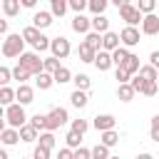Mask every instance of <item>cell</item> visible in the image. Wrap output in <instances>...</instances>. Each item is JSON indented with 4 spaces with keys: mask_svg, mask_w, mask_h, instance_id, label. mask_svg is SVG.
I'll list each match as a JSON object with an SVG mask.
<instances>
[{
    "mask_svg": "<svg viewBox=\"0 0 159 159\" xmlns=\"http://www.w3.org/2000/svg\"><path fill=\"white\" fill-rule=\"evenodd\" d=\"M25 52V37L22 32H10L2 40V57H20Z\"/></svg>",
    "mask_w": 159,
    "mask_h": 159,
    "instance_id": "6da1fadb",
    "label": "cell"
},
{
    "mask_svg": "<svg viewBox=\"0 0 159 159\" xmlns=\"http://www.w3.org/2000/svg\"><path fill=\"white\" fill-rule=\"evenodd\" d=\"M5 122H7V127L20 129V127H25V124L30 122V117L25 114V107H22L20 102H15V104L5 107Z\"/></svg>",
    "mask_w": 159,
    "mask_h": 159,
    "instance_id": "7a4b0ae2",
    "label": "cell"
},
{
    "mask_svg": "<svg viewBox=\"0 0 159 159\" xmlns=\"http://www.w3.org/2000/svg\"><path fill=\"white\" fill-rule=\"evenodd\" d=\"M17 65L25 67L32 77H37L40 72H45V60H40L37 52H22V55L17 57Z\"/></svg>",
    "mask_w": 159,
    "mask_h": 159,
    "instance_id": "3957f363",
    "label": "cell"
},
{
    "mask_svg": "<svg viewBox=\"0 0 159 159\" xmlns=\"http://www.w3.org/2000/svg\"><path fill=\"white\" fill-rule=\"evenodd\" d=\"M119 17L127 22V25H132V27H137V25H142V20H144V15L139 12V7L137 5H124V7H119Z\"/></svg>",
    "mask_w": 159,
    "mask_h": 159,
    "instance_id": "277c9868",
    "label": "cell"
},
{
    "mask_svg": "<svg viewBox=\"0 0 159 159\" xmlns=\"http://www.w3.org/2000/svg\"><path fill=\"white\" fill-rule=\"evenodd\" d=\"M50 52H52V57H57V60H65V57H70V52H72V45H70V40L67 37H52V45H50Z\"/></svg>",
    "mask_w": 159,
    "mask_h": 159,
    "instance_id": "5b68a950",
    "label": "cell"
},
{
    "mask_svg": "<svg viewBox=\"0 0 159 159\" xmlns=\"http://www.w3.org/2000/svg\"><path fill=\"white\" fill-rule=\"evenodd\" d=\"M67 119H70L67 109H65V107H55L52 112H47V132H55V129L62 127Z\"/></svg>",
    "mask_w": 159,
    "mask_h": 159,
    "instance_id": "8992f818",
    "label": "cell"
},
{
    "mask_svg": "<svg viewBox=\"0 0 159 159\" xmlns=\"http://www.w3.org/2000/svg\"><path fill=\"white\" fill-rule=\"evenodd\" d=\"M92 127L102 134V132H109V129H114L117 127V117L114 114H97L94 119H92Z\"/></svg>",
    "mask_w": 159,
    "mask_h": 159,
    "instance_id": "52a82bcc",
    "label": "cell"
},
{
    "mask_svg": "<svg viewBox=\"0 0 159 159\" xmlns=\"http://www.w3.org/2000/svg\"><path fill=\"white\" fill-rule=\"evenodd\" d=\"M142 35H147V37L159 35V17L154 12L152 15H144V20H142Z\"/></svg>",
    "mask_w": 159,
    "mask_h": 159,
    "instance_id": "ba28073f",
    "label": "cell"
},
{
    "mask_svg": "<svg viewBox=\"0 0 159 159\" xmlns=\"http://www.w3.org/2000/svg\"><path fill=\"white\" fill-rule=\"evenodd\" d=\"M139 30L137 27H132V25H127L122 32H119V37H122V45L124 47H134V45H139Z\"/></svg>",
    "mask_w": 159,
    "mask_h": 159,
    "instance_id": "9c48e42d",
    "label": "cell"
},
{
    "mask_svg": "<svg viewBox=\"0 0 159 159\" xmlns=\"http://www.w3.org/2000/svg\"><path fill=\"white\" fill-rule=\"evenodd\" d=\"M0 142H2L5 147H12V144L22 142V139H20V129H15V127H2V132H0Z\"/></svg>",
    "mask_w": 159,
    "mask_h": 159,
    "instance_id": "30bf717a",
    "label": "cell"
},
{
    "mask_svg": "<svg viewBox=\"0 0 159 159\" xmlns=\"http://www.w3.org/2000/svg\"><path fill=\"white\" fill-rule=\"evenodd\" d=\"M72 30L80 32V35H87V32L92 30V20L84 17V15H75V17H72Z\"/></svg>",
    "mask_w": 159,
    "mask_h": 159,
    "instance_id": "8fae6325",
    "label": "cell"
},
{
    "mask_svg": "<svg viewBox=\"0 0 159 159\" xmlns=\"http://www.w3.org/2000/svg\"><path fill=\"white\" fill-rule=\"evenodd\" d=\"M119 42H122V37L117 35V32H104L102 35V50H107V52H114L117 47H119Z\"/></svg>",
    "mask_w": 159,
    "mask_h": 159,
    "instance_id": "7c38bea8",
    "label": "cell"
},
{
    "mask_svg": "<svg viewBox=\"0 0 159 159\" xmlns=\"http://www.w3.org/2000/svg\"><path fill=\"white\" fill-rule=\"evenodd\" d=\"M112 65H114V62H112V52L99 50V52H97V57H94V67H97L99 72H107Z\"/></svg>",
    "mask_w": 159,
    "mask_h": 159,
    "instance_id": "4fadbf2b",
    "label": "cell"
},
{
    "mask_svg": "<svg viewBox=\"0 0 159 159\" xmlns=\"http://www.w3.org/2000/svg\"><path fill=\"white\" fill-rule=\"evenodd\" d=\"M15 94H17V102L25 107V104H30V102H35V89L30 87V84H20L17 89H15Z\"/></svg>",
    "mask_w": 159,
    "mask_h": 159,
    "instance_id": "5bb4252c",
    "label": "cell"
},
{
    "mask_svg": "<svg viewBox=\"0 0 159 159\" xmlns=\"http://www.w3.org/2000/svg\"><path fill=\"white\" fill-rule=\"evenodd\" d=\"M52 12H45V10H40V12H35L32 15V25L37 27V30H45V27H50L52 25Z\"/></svg>",
    "mask_w": 159,
    "mask_h": 159,
    "instance_id": "9a60e30c",
    "label": "cell"
},
{
    "mask_svg": "<svg viewBox=\"0 0 159 159\" xmlns=\"http://www.w3.org/2000/svg\"><path fill=\"white\" fill-rule=\"evenodd\" d=\"M77 57H80V62H87V65L92 62V65H94V57H97V50H92V47H89L87 42H82V45L77 47Z\"/></svg>",
    "mask_w": 159,
    "mask_h": 159,
    "instance_id": "2e32d148",
    "label": "cell"
},
{
    "mask_svg": "<svg viewBox=\"0 0 159 159\" xmlns=\"http://www.w3.org/2000/svg\"><path fill=\"white\" fill-rule=\"evenodd\" d=\"M22 37H25V42H30V45L35 47V45H37V42H40V40L45 37V35H42V32H40V30H37L35 25H27V27L22 30Z\"/></svg>",
    "mask_w": 159,
    "mask_h": 159,
    "instance_id": "e0dca14e",
    "label": "cell"
},
{
    "mask_svg": "<svg viewBox=\"0 0 159 159\" xmlns=\"http://www.w3.org/2000/svg\"><path fill=\"white\" fill-rule=\"evenodd\" d=\"M92 30L99 32V35L109 32V17H104V15H94V17H92Z\"/></svg>",
    "mask_w": 159,
    "mask_h": 159,
    "instance_id": "ac0fdd59",
    "label": "cell"
},
{
    "mask_svg": "<svg viewBox=\"0 0 159 159\" xmlns=\"http://www.w3.org/2000/svg\"><path fill=\"white\" fill-rule=\"evenodd\" d=\"M70 102H72V107H77V109H84V107H87V102H89V97H87V92H82V89H75V92L70 94Z\"/></svg>",
    "mask_w": 159,
    "mask_h": 159,
    "instance_id": "d6986e66",
    "label": "cell"
},
{
    "mask_svg": "<svg viewBox=\"0 0 159 159\" xmlns=\"http://www.w3.org/2000/svg\"><path fill=\"white\" fill-rule=\"evenodd\" d=\"M70 10V0H50V12L55 17H62Z\"/></svg>",
    "mask_w": 159,
    "mask_h": 159,
    "instance_id": "ffe728a7",
    "label": "cell"
},
{
    "mask_svg": "<svg viewBox=\"0 0 159 159\" xmlns=\"http://www.w3.org/2000/svg\"><path fill=\"white\" fill-rule=\"evenodd\" d=\"M134 94H137V92H134V87H132L129 82L117 87V97H119V102H132V99H134Z\"/></svg>",
    "mask_w": 159,
    "mask_h": 159,
    "instance_id": "44dd1931",
    "label": "cell"
},
{
    "mask_svg": "<svg viewBox=\"0 0 159 159\" xmlns=\"http://www.w3.org/2000/svg\"><path fill=\"white\" fill-rule=\"evenodd\" d=\"M37 132H40V129H35V127L27 122L25 127H20V139H22V142H35V139H40Z\"/></svg>",
    "mask_w": 159,
    "mask_h": 159,
    "instance_id": "7402d4cb",
    "label": "cell"
},
{
    "mask_svg": "<svg viewBox=\"0 0 159 159\" xmlns=\"http://www.w3.org/2000/svg\"><path fill=\"white\" fill-rule=\"evenodd\" d=\"M35 84H37L40 89H50V87L55 84V75H50V72H40V75L35 77Z\"/></svg>",
    "mask_w": 159,
    "mask_h": 159,
    "instance_id": "603a6c76",
    "label": "cell"
},
{
    "mask_svg": "<svg viewBox=\"0 0 159 159\" xmlns=\"http://www.w3.org/2000/svg\"><path fill=\"white\" fill-rule=\"evenodd\" d=\"M132 52L127 50V47H117L114 52H112V62H114V67H122L124 62H127V57H129Z\"/></svg>",
    "mask_w": 159,
    "mask_h": 159,
    "instance_id": "cb8c5ba5",
    "label": "cell"
},
{
    "mask_svg": "<svg viewBox=\"0 0 159 159\" xmlns=\"http://www.w3.org/2000/svg\"><path fill=\"white\" fill-rule=\"evenodd\" d=\"M122 67H124L132 77H134V75H139V70H142V65H139V57H137V55H129V57H127V62H124Z\"/></svg>",
    "mask_w": 159,
    "mask_h": 159,
    "instance_id": "d4e9b609",
    "label": "cell"
},
{
    "mask_svg": "<svg viewBox=\"0 0 159 159\" xmlns=\"http://www.w3.org/2000/svg\"><path fill=\"white\" fill-rule=\"evenodd\" d=\"M99 142H102L104 147H109V149H112L114 144H119V134H117L114 129H109V132H102V134H99Z\"/></svg>",
    "mask_w": 159,
    "mask_h": 159,
    "instance_id": "484cf974",
    "label": "cell"
},
{
    "mask_svg": "<svg viewBox=\"0 0 159 159\" xmlns=\"http://www.w3.org/2000/svg\"><path fill=\"white\" fill-rule=\"evenodd\" d=\"M37 144L52 152V149H55V144H57V139H55V134H52V132H40V139H37Z\"/></svg>",
    "mask_w": 159,
    "mask_h": 159,
    "instance_id": "4316f807",
    "label": "cell"
},
{
    "mask_svg": "<svg viewBox=\"0 0 159 159\" xmlns=\"http://www.w3.org/2000/svg\"><path fill=\"white\" fill-rule=\"evenodd\" d=\"M20 0H2V12L7 15V17H15L17 12H20Z\"/></svg>",
    "mask_w": 159,
    "mask_h": 159,
    "instance_id": "83f0119b",
    "label": "cell"
},
{
    "mask_svg": "<svg viewBox=\"0 0 159 159\" xmlns=\"http://www.w3.org/2000/svg\"><path fill=\"white\" fill-rule=\"evenodd\" d=\"M15 99H17L15 89H10V87H2V89H0V104L10 107V104H15Z\"/></svg>",
    "mask_w": 159,
    "mask_h": 159,
    "instance_id": "f1b7e54d",
    "label": "cell"
},
{
    "mask_svg": "<svg viewBox=\"0 0 159 159\" xmlns=\"http://www.w3.org/2000/svg\"><path fill=\"white\" fill-rule=\"evenodd\" d=\"M84 42H87V45H89L92 50H97V52L102 50V35H99V32H94V30H92V32H87Z\"/></svg>",
    "mask_w": 159,
    "mask_h": 159,
    "instance_id": "f546056e",
    "label": "cell"
},
{
    "mask_svg": "<svg viewBox=\"0 0 159 159\" xmlns=\"http://www.w3.org/2000/svg\"><path fill=\"white\" fill-rule=\"evenodd\" d=\"M30 77H32V75H30L25 67H20V65H15V67H12V80H17L20 84H27V80H30Z\"/></svg>",
    "mask_w": 159,
    "mask_h": 159,
    "instance_id": "4dcf8cb0",
    "label": "cell"
},
{
    "mask_svg": "<svg viewBox=\"0 0 159 159\" xmlns=\"http://www.w3.org/2000/svg\"><path fill=\"white\" fill-rule=\"evenodd\" d=\"M30 124L35 127V129H40V132H47V114H32L30 117Z\"/></svg>",
    "mask_w": 159,
    "mask_h": 159,
    "instance_id": "1f68e13d",
    "label": "cell"
},
{
    "mask_svg": "<svg viewBox=\"0 0 159 159\" xmlns=\"http://www.w3.org/2000/svg\"><path fill=\"white\" fill-rule=\"evenodd\" d=\"M139 75H142L144 80H152V82H157V80H159V70H157V67H152V65H142Z\"/></svg>",
    "mask_w": 159,
    "mask_h": 159,
    "instance_id": "d6a6232c",
    "label": "cell"
},
{
    "mask_svg": "<svg viewBox=\"0 0 159 159\" xmlns=\"http://www.w3.org/2000/svg\"><path fill=\"white\" fill-rule=\"evenodd\" d=\"M72 77H75V75H72V72H70V70H67L65 65H62V67H60V70L55 72V82H57V84H65V82H72Z\"/></svg>",
    "mask_w": 159,
    "mask_h": 159,
    "instance_id": "836d02e7",
    "label": "cell"
},
{
    "mask_svg": "<svg viewBox=\"0 0 159 159\" xmlns=\"http://www.w3.org/2000/svg\"><path fill=\"white\" fill-rule=\"evenodd\" d=\"M72 82H75V89H82V92H87V89H89V84H92V80H89L87 75H75V77H72Z\"/></svg>",
    "mask_w": 159,
    "mask_h": 159,
    "instance_id": "e575fe53",
    "label": "cell"
},
{
    "mask_svg": "<svg viewBox=\"0 0 159 159\" xmlns=\"http://www.w3.org/2000/svg\"><path fill=\"white\" fill-rule=\"evenodd\" d=\"M65 142H67V147L70 149H80L82 147V134H77V132H67V137H65Z\"/></svg>",
    "mask_w": 159,
    "mask_h": 159,
    "instance_id": "d590c367",
    "label": "cell"
},
{
    "mask_svg": "<svg viewBox=\"0 0 159 159\" xmlns=\"http://www.w3.org/2000/svg\"><path fill=\"white\" fill-rule=\"evenodd\" d=\"M109 2H112V0H89V10H92V15H104V10H107Z\"/></svg>",
    "mask_w": 159,
    "mask_h": 159,
    "instance_id": "8d00e7d4",
    "label": "cell"
},
{
    "mask_svg": "<svg viewBox=\"0 0 159 159\" xmlns=\"http://www.w3.org/2000/svg\"><path fill=\"white\" fill-rule=\"evenodd\" d=\"M112 154H109V147H104L102 142L97 144V147H92V159H109Z\"/></svg>",
    "mask_w": 159,
    "mask_h": 159,
    "instance_id": "74e56055",
    "label": "cell"
},
{
    "mask_svg": "<svg viewBox=\"0 0 159 159\" xmlns=\"http://www.w3.org/2000/svg\"><path fill=\"white\" fill-rule=\"evenodd\" d=\"M137 7H139V12H142V15H152V12H154V7H157V0H139V2H137Z\"/></svg>",
    "mask_w": 159,
    "mask_h": 159,
    "instance_id": "f35d334b",
    "label": "cell"
},
{
    "mask_svg": "<svg viewBox=\"0 0 159 159\" xmlns=\"http://www.w3.org/2000/svg\"><path fill=\"white\" fill-rule=\"evenodd\" d=\"M70 10H75V15H82V10H89V0H70Z\"/></svg>",
    "mask_w": 159,
    "mask_h": 159,
    "instance_id": "ab89813d",
    "label": "cell"
},
{
    "mask_svg": "<svg viewBox=\"0 0 159 159\" xmlns=\"http://www.w3.org/2000/svg\"><path fill=\"white\" fill-rule=\"evenodd\" d=\"M60 67H62V65H60V60H57V57H45V72L55 75Z\"/></svg>",
    "mask_w": 159,
    "mask_h": 159,
    "instance_id": "60d3db41",
    "label": "cell"
},
{
    "mask_svg": "<svg viewBox=\"0 0 159 159\" xmlns=\"http://www.w3.org/2000/svg\"><path fill=\"white\" fill-rule=\"evenodd\" d=\"M72 132H77V134H84L87 129H89V122L87 119H72V127H70Z\"/></svg>",
    "mask_w": 159,
    "mask_h": 159,
    "instance_id": "b9f144b4",
    "label": "cell"
},
{
    "mask_svg": "<svg viewBox=\"0 0 159 159\" xmlns=\"http://www.w3.org/2000/svg\"><path fill=\"white\" fill-rule=\"evenodd\" d=\"M149 137L152 142H159V114L152 117V127H149Z\"/></svg>",
    "mask_w": 159,
    "mask_h": 159,
    "instance_id": "7bdbcfd3",
    "label": "cell"
},
{
    "mask_svg": "<svg viewBox=\"0 0 159 159\" xmlns=\"http://www.w3.org/2000/svg\"><path fill=\"white\" fill-rule=\"evenodd\" d=\"M144 82H147V80H144L142 75H134V77L129 80V84H132V87H134V92H139V94H142V89H144Z\"/></svg>",
    "mask_w": 159,
    "mask_h": 159,
    "instance_id": "ee69618b",
    "label": "cell"
},
{
    "mask_svg": "<svg viewBox=\"0 0 159 159\" xmlns=\"http://www.w3.org/2000/svg\"><path fill=\"white\" fill-rule=\"evenodd\" d=\"M157 87H159V82H152V80H147V82H144V89H142V94H147V97H154V94H157Z\"/></svg>",
    "mask_w": 159,
    "mask_h": 159,
    "instance_id": "f6af8a7d",
    "label": "cell"
},
{
    "mask_svg": "<svg viewBox=\"0 0 159 159\" xmlns=\"http://www.w3.org/2000/svg\"><path fill=\"white\" fill-rule=\"evenodd\" d=\"M10 80H12V70L10 67H0V82H2V87H7Z\"/></svg>",
    "mask_w": 159,
    "mask_h": 159,
    "instance_id": "bcb514c9",
    "label": "cell"
},
{
    "mask_svg": "<svg viewBox=\"0 0 159 159\" xmlns=\"http://www.w3.org/2000/svg\"><path fill=\"white\" fill-rule=\"evenodd\" d=\"M32 159H50V149H45V147H35V152H32Z\"/></svg>",
    "mask_w": 159,
    "mask_h": 159,
    "instance_id": "7dc6e473",
    "label": "cell"
},
{
    "mask_svg": "<svg viewBox=\"0 0 159 159\" xmlns=\"http://www.w3.org/2000/svg\"><path fill=\"white\" fill-rule=\"evenodd\" d=\"M117 80H119V84H127V82L132 80V75H129L124 67H117Z\"/></svg>",
    "mask_w": 159,
    "mask_h": 159,
    "instance_id": "c3c4849f",
    "label": "cell"
},
{
    "mask_svg": "<svg viewBox=\"0 0 159 159\" xmlns=\"http://www.w3.org/2000/svg\"><path fill=\"white\" fill-rule=\"evenodd\" d=\"M75 159H92V149H87V147L75 149Z\"/></svg>",
    "mask_w": 159,
    "mask_h": 159,
    "instance_id": "681fc988",
    "label": "cell"
},
{
    "mask_svg": "<svg viewBox=\"0 0 159 159\" xmlns=\"http://www.w3.org/2000/svg\"><path fill=\"white\" fill-rule=\"evenodd\" d=\"M57 159H75V149H70V147L60 149V152H57Z\"/></svg>",
    "mask_w": 159,
    "mask_h": 159,
    "instance_id": "f907efd6",
    "label": "cell"
},
{
    "mask_svg": "<svg viewBox=\"0 0 159 159\" xmlns=\"http://www.w3.org/2000/svg\"><path fill=\"white\" fill-rule=\"evenodd\" d=\"M149 65H152V67H157V70H159V50H154V52H152V55H149Z\"/></svg>",
    "mask_w": 159,
    "mask_h": 159,
    "instance_id": "816d5d0a",
    "label": "cell"
},
{
    "mask_svg": "<svg viewBox=\"0 0 159 159\" xmlns=\"http://www.w3.org/2000/svg\"><path fill=\"white\" fill-rule=\"evenodd\" d=\"M112 5L119 10V7H124V5H129V0H112Z\"/></svg>",
    "mask_w": 159,
    "mask_h": 159,
    "instance_id": "f5cc1de1",
    "label": "cell"
},
{
    "mask_svg": "<svg viewBox=\"0 0 159 159\" xmlns=\"http://www.w3.org/2000/svg\"><path fill=\"white\" fill-rule=\"evenodd\" d=\"M0 32H2V35H10V32H7V20H0Z\"/></svg>",
    "mask_w": 159,
    "mask_h": 159,
    "instance_id": "db71d44e",
    "label": "cell"
},
{
    "mask_svg": "<svg viewBox=\"0 0 159 159\" xmlns=\"http://www.w3.org/2000/svg\"><path fill=\"white\" fill-rule=\"evenodd\" d=\"M22 2V7H35L37 5V0H20Z\"/></svg>",
    "mask_w": 159,
    "mask_h": 159,
    "instance_id": "11a10c76",
    "label": "cell"
},
{
    "mask_svg": "<svg viewBox=\"0 0 159 159\" xmlns=\"http://www.w3.org/2000/svg\"><path fill=\"white\" fill-rule=\"evenodd\" d=\"M134 159H154V157H152V154H147V152H142V154H137Z\"/></svg>",
    "mask_w": 159,
    "mask_h": 159,
    "instance_id": "9f6ffc18",
    "label": "cell"
},
{
    "mask_svg": "<svg viewBox=\"0 0 159 159\" xmlns=\"http://www.w3.org/2000/svg\"><path fill=\"white\" fill-rule=\"evenodd\" d=\"M0 159H7V152H5V149L0 152Z\"/></svg>",
    "mask_w": 159,
    "mask_h": 159,
    "instance_id": "6f0895ef",
    "label": "cell"
},
{
    "mask_svg": "<svg viewBox=\"0 0 159 159\" xmlns=\"http://www.w3.org/2000/svg\"><path fill=\"white\" fill-rule=\"evenodd\" d=\"M109 159H119V157H109Z\"/></svg>",
    "mask_w": 159,
    "mask_h": 159,
    "instance_id": "680465c9",
    "label": "cell"
},
{
    "mask_svg": "<svg viewBox=\"0 0 159 159\" xmlns=\"http://www.w3.org/2000/svg\"><path fill=\"white\" fill-rule=\"evenodd\" d=\"M22 159H32V157H22Z\"/></svg>",
    "mask_w": 159,
    "mask_h": 159,
    "instance_id": "91938a15",
    "label": "cell"
},
{
    "mask_svg": "<svg viewBox=\"0 0 159 159\" xmlns=\"http://www.w3.org/2000/svg\"><path fill=\"white\" fill-rule=\"evenodd\" d=\"M157 82H159V80H157Z\"/></svg>",
    "mask_w": 159,
    "mask_h": 159,
    "instance_id": "94428289",
    "label": "cell"
}]
</instances>
